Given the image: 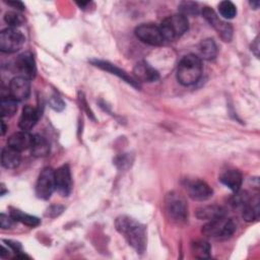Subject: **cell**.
Here are the masks:
<instances>
[{
    "label": "cell",
    "mask_w": 260,
    "mask_h": 260,
    "mask_svg": "<svg viewBox=\"0 0 260 260\" xmlns=\"http://www.w3.org/2000/svg\"><path fill=\"white\" fill-rule=\"evenodd\" d=\"M115 225L117 231L125 237L128 244L137 253H143L145 251L146 230L143 224L129 216L122 215L116 219Z\"/></svg>",
    "instance_id": "cell-1"
},
{
    "label": "cell",
    "mask_w": 260,
    "mask_h": 260,
    "mask_svg": "<svg viewBox=\"0 0 260 260\" xmlns=\"http://www.w3.org/2000/svg\"><path fill=\"white\" fill-rule=\"evenodd\" d=\"M202 74L201 59L194 55L188 54L184 56L177 68V80L183 85H192L196 83Z\"/></svg>",
    "instance_id": "cell-2"
},
{
    "label": "cell",
    "mask_w": 260,
    "mask_h": 260,
    "mask_svg": "<svg viewBox=\"0 0 260 260\" xmlns=\"http://www.w3.org/2000/svg\"><path fill=\"white\" fill-rule=\"evenodd\" d=\"M189 27L187 16L177 13L165 18L160 25V31L165 41H174L184 35Z\"/></svg>",
    "instance_id": "cell-3"
},
{
    "label": "cell",
    "mask_w": 260,
    "mask_h": 260,
    "mask_svg": "<svg viewBox=\"0 0 260 260\" xmlns=\"http://www.w3.org/2000/svg\"><path fill=\"white\" fill-rule=\"evenodd\" d=\"M237 230V224L232 218L225 216L209 220L202 226V233L206 237L215 239H228Z\"/></svg>",
    "instance_id": "cell-4"
},
{
    "label": "cell",
    "mask_w": 260,
    "mask_h": 260,
    "mask_svg": "<svg viewBox=\"0 0 260 260\" xmlns=\"http://www.w3.org/2000/svg\"><path fill=\"white\" fill-rule=\"evenodd\" d=\"M166 211L169 217L177 222H185L188 218V205L185 199L176 192H171L166 197Z\"/></svg>",
    "instance_id": "cell-5"
},
{
    "label": "cell",
    "mask_w": 260,
    "mask_h": 260,
    "mask_svg": "<svg viewBox=\"0 0 260 260\" xmlns=\"http://www.w3.org/2000/svg\"><path fill=\"white\" fill-rule=\"evenodd\" d=\"M25 38L20 30L7 27L0 34V50L3 53H15L24 45Z\"/></svg>",
    "instance_id": "cell-6"
},
{
    "label": "cell",
    "mask_w": 260,
    "mask_h": 260,
    "mask_svg": "<svg viewBox=\"0 0 260 260\" xmlns=\"http://www.w3.org/2000/svg\"><path fill=\"white\" fill-rule=\"evenodd\" d=\"M201 13L203 17L208 21V23L216 30V32L223 42H231L233 38V26L231 25V23L219 18L215 11L208 6L203 7Z\"/></svg>",
    "instance_id": "cell-7"
},
{
    "label": "cell",
    "mask_w": 260,
    "mask_h": 260,
    "mask_svg": "<svg viewBox=\"0 0 260 260\" xmlns=\"http://www.w3.org/2000/svg\"><path fill=\"white\" fill-rule=\"evenodd\" d=\"M55 189V171L51 168L43 169L37 180L36 195L40 199L47 200Z\"/></svg>",
    "instance_id": "cell-8"
},
{
    "label": "cell",
    "mask_w": 260,
    "mask_h": 260,
    "mask_svg": "<svg viewBox=\"0 0 260 260\" xmlns=\"http://www.w3.org/2000/svg\"><path fill=\"white\" fill-rule=\"evenodd\" d=\"M134 32L141 42L150 46H161L166 42L159 25L153 23H142L135 28Z\"/></svg>",
    "instance_id": "cell-9"
},
{
    "label": "cell",
    "mask_w": 260,
    "mask_h": 260,
    "mask_svg": "<svg viewBox=\"0 0 260 260\" xmlns=\"http://www.w3.org/2000/svg\"><path fill=\"white\" fill-rule=\"evenodd\" d=\"M185 189L188 193V196L196 201H205L209 199L213 194L211 187L206 182L199 179L186 181Z\"/></svg>",
    "instance_id": "cell-10"
},
{
    "label": "cell",
    "mask_w": 260,
    "mask_h": 260,
    "mask_svg": "<svg viewBox=\"0 0 260 260\" xmlns=\"http://www.w3.org/2000/svg\"><path fill=\"white\" fill-rule=\"evenodd\" d=\"M55 188L63 197H67L71 193L72 178L68 165H63L55 171Z\"/></svg>",
    "instance_id": "cell-11"
},
{
    "label": "cell",
    "mask_w": 260,
    "mask_h": 260,
    "mask_svg": "<svg viewBox=\"0 0 260 260\" xmlns=\"http://www.w3.org/2000/svg\"><path fill=\"white\" fill-rule=\"evenodd\" d=\"M15 68L22 76L28 80L35 78L37 74V66L34 55L30 52H24L20 54L15 60Z\"/></svg>",
    "instance_id": "cell-12"
},
{
    "label": "cell",
    "mask_w": 260,
    "mask_h": 260,
    "mask_svg": "<svg viewBox=\"0 0 260 260\" xmlns=\"http://www.w3.org/2000/svg\"><path fill=\"white\" fill-rule=\"evenodd\" d=\"M8 91L9 95L17 102L26 100L30 93L29 80L22 76H16L12 78L9 83Z\"/></svg>",
    "instance_id": "cell-13"
},
{
    "label": "cell",
    "mask_w": 260,
    "mask_h": 260,
    "mask_svg": "<svg viewBox=\"0 0 260 260\" xmlns=\"http://www.w3.org/2000/svg\"><path fill=\"white\" fill-rule=\"evenodd\" d=\"M133 75L137 82H153L159 78L158 71L145 61H140L134 66Z\"/></svg>",
    "instance_id": "cell-14"
},
{
    "label": "cell",
    "mask_w": 260,
    "mask_h": 260,
    "mask_svg": "<svg viewBox=\"0 0 260 260\" xmlns=\"http://www.w3.org/2000/svg\"><path fill=\"white\" fill-rule=\"evenodd\" d=\"M39 118H40L39 110L29 105H26L22 109L18 126L22 131L28 132L36 125Z\"/></svg>",
    "instance_id": "cell-15"
},
{
    "label": "cell",
    "mask_w": 260,
    "mask_h": 260,
    "mask_svg": "<svg viewBox=\"0 0 260 260\" xmlns=\"http://www.w3.org/2000/svg\"><path fill=\"white\" fill-rule=\"evenodd\" d=\"M34 140V135L29 134L27 131H19L13 133L11 136H9L7 143L10 147L22 151L27 148H30L31 143Z\"/></svg>",
    "instance_id": "cell-16"
},
{
    "label": "cell",
    "mask_w": 260,
    "mask_h": 260,
    "mask_svg": "<svg viewBox=\"0 0 260 260\" xmlns=\"http://www.w3.org/2000/svg\"><path fill=\"white\" fill-rule=\"evenodd\" d=\"M91 63L94 66H96V67H99V68H101V69H103L105 71H108V72H110L112 74L117 75L118 77L122 78L124 81H126L127 83L131 84L132 86L139 87V83L134 78L129 76L125 71H123L122 69L118 68L117 66H115V65H113V64H111V63H109L107 61H101V60H93V61H91Z\"/></svg>",
    "instance_id": "cell-17"
},
{
    "label": "cell",
    "mask_w": 260,
    "mask_h": 260,
    "mask_svg": "<svg viewBox=\"0 0 260 260\" xmlns=\"http://www.w3.org/2000/svg\"><path fill=\"white\" fill-rule=\"evenodd\" d=\"M196 217L200 220H213L218 217L225 216L226 210L219 205H205L202 207H199L196 212Z\"/></svg>",
    "instance_id": "cell-18"
},
{
    "label": "cell",
    "mask_w": 260,
    "mask_h": 260,
    "mask_svg": "<svg viewBox=\"0 0 260 260\" xmlns=\"http://www.w3.org/2000/svg\"><path fill=\"white\" fill-rule=\"evenodd\" d=\"M219 181L230 188L232 191H239L240 187L242 186L243 182V177L242 174L237 171V170H228L224 171L220 176H219Z\"/></svg>",
    "instance_id": "cell-19"
},
{
    "label": "cell",
    "mask_w": 260,
    "mask_h": 260,
    "mask_svg": "<svg viewBox=\"0 0 260 260\" xmlns=\"http://www.w3.org/2000/svg\"><path fill=\"white\" fill-rule=\"evenodd\" d=\"M20 151L10 147H4L1 152V164L6 169H14L20 162Z\"/></svg>",
    "instance_id": "cell-20"
},
{
    "label": "cell",
    "mask_w": 260,
    "mask_h": 260,
    "mask_svg": "<svg viewBox=\"0 0 260 260\" xmlns=\"http://www.w3.org/2000/svg\"><path fill=\"white\" fill-rule=\"evenodd\" d=\"M30 151H31V154L36 157L47 156L50 152V144L45 137L41 135H34Z\"/></svg>",
    "instance_id": "cell-21"
},
{
    "label": "cell",
    "mask_w": 260,
    "mask_h": 260,
    "mask_svg": "<svg viewBox=\"0 0 260 260\" xmlns=\"http://www.w3.org/2000/svg\"><path fill=\"white\" fill-rule=\"evenodd\" d=\"M242 216L246 221H252L259 216V198L258 196L250 198L248 203L242 208Z\"/></svg>",
    "instance_id": "cell-22"
},
{
    "label": "cell",
    "mask_w": 260,
    "mask_h": 260,
    "mask_svg": "<svg viewBox=\"0 0 260 260\" xmlns=\"http://www.w3.org/2000/svg\"><path fill=\"white\" fill-rule=\"evenodd\" d=\"M191 252L195 258L207 259L210 257V244L204 240H197L191 244Z\"/></svg>",
    "instance_id": "cell-23"
},
{
    "label": "cell",
    "mask_w": 260,
    "mask_h": 260,
    "mask_svg": "<svg viewBox=\"0 0 260 260\" xmlns=\"http://www.w3.org/2000/svg\"><path fill=\"white\" fill-rule=\"evenodd\" d=\"M200 55L205 60H213L217 55V47L212 39H205L199 45Z\"/></svg>",
    "instance_id": "cell-24"
},
{
    "label": "cell",
    "mask_w": 260,
    "mask_h": 260,
    "mask_svg": "<svg viewBox=\"0 0 260 260\" xmlns=\"http://www.w3.org/2000/svg\"><path fill=\"white\" fill-rule=\"evenodd\" d=\"M0 111L3 118L12 117L17 111V101H15L10 95L2 96L0 102Z\"/></svg>",
    "instance_id": "cell-25"
},
{
    "label": "cell",
    "mask_w": 260,
    "mask_h": 260,
    "mask_svg": "<svg viewBox=\"0 0 260 260\" xmlns=\"http://www.w3.org/2000/svg\"><path fill=\"white\" fill-rule=\"evenodd\" d=\"M10 215L14 218L15 221H19L25 225H28V226H37L40 224V219L36 216H32V215H29L27 213H24L18 209H11L10 211Z\"/></svg>",
    "instance_id": "cell-26"
},
{
    "label": "cell",
    "mask_w": 260,
    "mask_h": 260,
    "mask_svg": "<svg viewBox=\"0 0 260 260\" xmlns=\"http://www.w3.org/2000/svg\"><path fill=\"white\" fill-rule=\"evenodd\" d=\"M218 12L223 18L232 19L237 14V7L231 1H221L218 4Z\"/></svg>",
    "instance_id": "cell-27"
},
{
    "label": "cell",
    "mask_w": 260,
    "mask_h": 260,
    "mask_svg": "<svg viewBox=\"0 0 260 260\" xmlns=\"http://www.w3.org/2000/svg\"><path fill=\"white\" fill-rule=\"evenodd\" d=\"M4 20L9 27H13V28H17L19 25L23 23L22 15L15 11L6 12L4 15Z\"/></svg>",
    "instance_id": "cell-28"
},
{
    "label": "cell",
    "mask_w": 260,
    "mask_h": 260,
    "mask_svg": "<svg viewBox=\"0 0 260 260\" xmlns=\"http://www.w3.org/2000/svg\"><path fill=\"white\" fill-rule=\"evenodd\" d=\"M250 200V196L245 191H237L236 194L231 199V204L234 207H244L248 201Z\"/></svg>",
    "instance_id": "cell-29"
},
{
    "label": "cell",
    "mask_w": 260,
    "mask_h": 260,
    "mask_svg": "<svg viewBox=\"0 0 260 260\" xmlns=\"http://www.w3.org/2000/svg\"><path fill=\"white\" fill-rule=\"evenodd\" d=\"M200 11L197 3L194 2H182L180 4V13L187 16V15H196Z\"/></svg>",
    "instance_id": "cell-30"
},
{
    "label": "cell",
    "mask_w": 260,
    "mask_h": 260,
    "mask_svg": "<svg viewBox=\"0 0 260 260\" xmlns=\"http://www.w3.org/2000/svg\"><path fill=\"white\" fill-rule=\"evenodd\" d=\"M49 104L52 109H54L55 111H58V112L62 111L65 108V104H64L63 100L58 95H52L50 98Z\"/></svg>",
    "instance_id": "cell-31"
},
{
    "label": "cell",
    "mask_w": 260,
    "mask_h": 260,
    "mask_svg": "<svg viewBox=\"0 0 260 260\" xmlns=\"http://www.w3.org/2000/svg\"><path fill=\"white\" fill-rule=\"evenodd\" d=\"M15 220L14 218L9 214H4V213H1L0 215V226L1 229L3 230H6V229H10L11 226H13Z\"/></svg>",
    "instance_id": "cell-32"
},
{
    "label": "cell",
    "mask_w": 260,
    "mask_h": 260,
    "mask_svg": "<svg viewBox=\"0 0 260 260\" xmlns=\"http://www.w3.org/2000/svg\"><path fill=\"white\" fill-rule=\"evenodd\" d=\"M8 5H11V6H13L14 8H16V9H19V10H23L25 7H24V5L22 4V2H20V1H8V2H6Z\"/></svg>",
    "instance_id": "cell-33"
},
{
    "label": "cell",
    "mask_w": 260,
    "mask_h": 260,
    "mask_svg": "<svg viewBox=\"0 0 260 260\" xmlns=\"http://www.w3.org/2000/svg\"><path fill=\"white\" fill-rule=\"evenodd\" d=\"M252 51L254 52V54L256 55V57L259 56V42H258V38H256L252 44Z\"/></svg>",
    "instance_id": "cell-34"
},
{
    "label": "cell",
    "mask_w": 260,
    "mask_h": 260,
    "mask_svg": "<svg viewBox=\"0 0 260 260\" xmlns=\"http://www.w3.org/2000/svg\"><path fill=\"white\" fill-rule=\"evenodd\" d=\"M249 4H250V6H251L253 9H257V8L259 7L260 2H259L258 0H254V1H250Z\"/></svg>",
    "instance_id": "cell-35"
},
{
    "label": "cell",
    "mask_w": 260,
    "mask_h": 260,
    "mask_svg": "<svg viewBox=\"0 0 260 260\" xmlns=\"http://www.w3.org/2000/svg\"><path fill=\"white\" fill-rule=\"evenodd\" d=\"M1 125H2V135H4V134H5V131H6V126H5L4 121L1 122Z\"/></svg>",
    "instance_id": "cell-36"
}]
</instances>
